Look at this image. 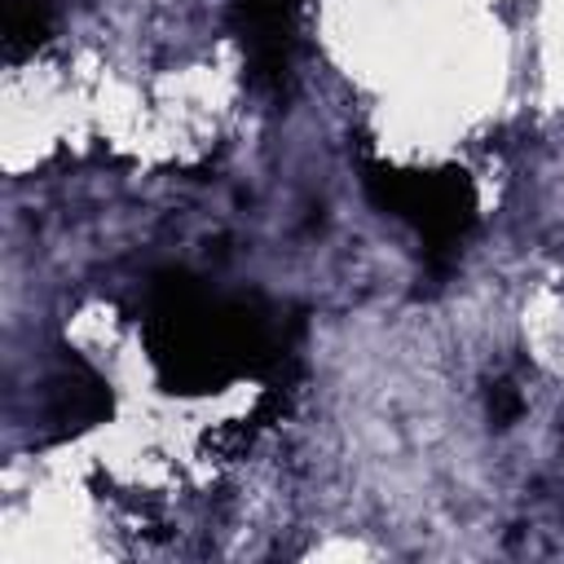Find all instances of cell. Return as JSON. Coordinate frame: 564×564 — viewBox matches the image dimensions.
<instances>
[{"label": "cell", "instance_id": "cell-1", "mask_svg": "<svg viewBox=\"0 0 564 564\" xmlns=\"http://www.w3.org/2000/svg\"><path fill=\"white\" fill-rule=\"evenodd\" d=\"M53 26V0H4V48L9 57L31 53Z\"/></svg>", "mask_w": 564, "mask_h": 564}]
</instances>
